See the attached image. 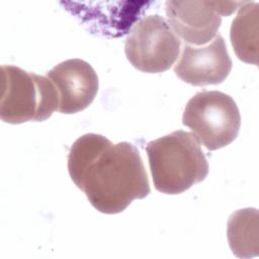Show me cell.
Masks as SVG:
<instances>
[{"label":"cell","mask_w":259,"mask_h":259,"mask_svg":"<svg viewBox=\"0 0 259 259\" xmlns=\"http://www.w3.org/2000/svg\"><path fill=\"white\" fill-rule=\"evenodd\" d=\"M68 171L91 205L107 214L123 211L151 191L139 150L127 142L113 145L97 134H86L74 142Z\"/></svg>","instance_id":"1"},{"label":"cell","mask_w":259,"mask_h":259,"mask_svg":"<svg viewBox=\"0 0 259 259\" xmlns=\"http://www.w3.org/2000/svg\"><path fill=\"white\" fill-rule=\"evenodd\" d=\"M146 151L155 188L179 194L208 174V163L194 134L175 131L148 143Z\"/></svg>","instance_id":"2"},{"label":"cell","mask_w":259,"mask_h":259,"mask_svg":"<svg viewBox=\"0 0 259 259\" xmlns=\"http://www.w3.org/2000/svg\"><path fill=\"white\" fill-rule=\"evenodd\" d=\"M1 71L0 117L3 121L11 124L42 121L59 109L58 91L48 77L10 65L2 66Z\"/></svg>","instance_id":"3"},{"label":"cell","mask_w":259,"mask_h":259,"mask_svg":"<svg viewBox=\"0 0 259 259\" xmlns=\"http://www.w3.org/2000/svg\"><path fill=\"white\" fill-rule=\"evenodd\" d=\"M182 123L194 133L207 150L214 151L237 138L241 115L230 95L220 91H201L188 100Z\"/></svg>","instance_id":"4"},{"label":"cell","mask_w":259,"mask_h":259,"mask_svg":"<svg viewBox=\"0 0 259 259\" xmlns=\"http://www.w3.org/2000/svg\"><path fill=\"white\" fill-rule=\"evenodd\" d=\"M181 41L166 19L148 15L137 22L124 46L130 63L145 73H161L170 69L180 53Z\"/></svg>","instance_id":"5"},{"label":"cell","mask_w":259,"mask_h":259,"mask_svg":"<svg viewBox=\"0 0 259 259\" xmlns=\"http://www.w3.org/2000/svg\"><path fill=\"white\" fill-rule=\"evenodd\" d=\"M246 2L227 1H167L169 23L176 34L194 46L207 44L215 36L222 16L231 15Z\"/></svg>","instance_id":"6"},{"label":"cell","mask_w":259,"mask_h":259,"mask_svg":"<svg viewBox=\"0 0 259 259\" xmlns=\"http://www.w3.org/2000/svg\"><path fill=\"white\" fill-rule=\"evenodd\" d=\"M233 62L221 34L205 47L183 46L182 55L174 67L178 78L193 86L217 85L229 76Z\"/></svg>","instance_id":"7"},{"label":"cell","mask_w":259,"mask_h":259,"mask_svg":"<svg viewBox=\"0 0 259 259\" xmlns=\"http://www.w3.org/2000/svg\"><path fill=\"white\" fill-rule=\"evenodd\" d=\"M59 94L58 111L72 114L87 108L99 87L98 77L91 65L80 59L64 61L47 73Z\"/></svg>","instance_id":"8"},{"label":"cell","mask_w":259,"mask_h":259,"mask_svg":"<svg viewBox=\"0 0 259 259\" xmlns=\"http://www.w3.org/2000/svg\"><path fill=\"white\" fill-rule=\"evenodd\" d=\"M259 4L246 2L234 18L230 38L237 57L248 64H258Z\"/></svg>","instance_id":"9"},{"label":"cell","mask_w":259,"mask_h":259,"mask_svg":"<svg viewBox=\"0 0 259 259\" xmlns=\"http://www.w3.org/2000/svg\"><path fill=\"white\" fill-rule=\"evenodd\" d=\"M258 210L253 207L239 209L229 218L227 237L230 248L237 257L251 258L258 255Z\"/></svg>","instance_id":"10"}]
</instances>
